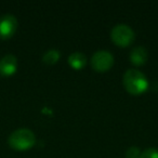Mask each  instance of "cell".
Returning a JSON list of instances; mask_svg holds the SVG:
<instances>
[{"instance_id":"6da1fadb","label":"cell","mask_w":158,"mask_h":158,"mask_svg":"<svg viewBox=\"0 0 158 158\" xmlns=\"http://www.w3.org/2000/svg\"><path fill=\"white\" fill-rule=\"evenodd\" d=\"M123 87L131 95H141L148 89V80L142 72L138 69H128L123 75Z\"/></svg>"},{"instance_id":"7a4b0ae2","label":"cell","mask_w":158,"mask_h":158,"mask_svg":"<svg viewBox=\"0 0 158 158\" xmlns=\"http://www.w3.org/2000/svg\"><path fill=\"white\" fill-rule=\"evenodd\" d=\"M8 143L10 147L15 151H27L35 145L36 136L31 130L27 128H21L10 134Z\"/></svg>"},{"instance_id":"3957f363","label":"cell","mask_w":158,"mask_h":158,"mask_svg":"<svg viewBox=\"0 0 158 158\" xmlns=\"http://www.w3.org/2000/svg\"><path fill=\"white\" fill-rule=\"evenodd\" d=\"M134 31L130 26L126 24H118L110 31V38L112 41L116 46L126 48L129 47L134 41Z\"/></svg>"},{"instance_id":"277c9868","label":"cell","mask_w":158,"mask_h":158,"mask_svg":"<svg viewBox=\"0 0 158 158\" xmlns=\"http://www.w3.org/2000/svg\"><path fill=\"white\" fill-rule=\"evenodd\" d=\"M114 65V56L110 51H97L91 57V67L99 73H105Z\"/></svg>"},{"instance_id":"5b68a950","label":"cell","mask_w":158,"mask_h":158,"mask_svg":"<svg viewBox=\"0 0 158 158\" xmlns=\"http://www.w3.org/2000/svg\"><path fill=\"white\" fill-rule=\"evenodd\" d=\"M18 20L12 14L0 16V39H10L18 29Z\"/></svg>"},{"instance_id":"8992f818","label":"cell","mask_w":158,"mask_h":158,"mask_svg":"<svg viewBox=\"0 0 158 158\" xmlns=\"http://www.w3.org/2000/svg\"><path fill=\"white\" fill-rule=\"evenodd\" d=\"M18 69V59L13 54H7L0 59V76L10 77Z\"/></svg>"},{"instance_id":"52a82bcc","label":"cell","mask_w":158,"mask_h":158,"mask_svg":"<svg viewBox=\"0 0 158 158\" xmlns=\"http://www.w3.org/2000/svg\"><path fill=\"white\" fill-rule=\"evenodd\" d=\"M148 53L144 47H135L130 52V61L133 65L142 66L147 62Z\"/></svg>"},{"instance_id":"ba28073f","label":"cell","mask_w":158,"mask_h":158,"mask_svg":"<svg viewBox=\"0 0 158 158\" xmlns=\"http://www.w3.org/2000/svg\"><path fill=\"white\" fill-rule=\"evenodd\" d=\"M87 56L82 52H73L68 56V64L72 68L76 70H80L87 65Z\"/></svg>"},{"instance_id":"9c48e42d","label":"cell","mask_w":158,"mask_h":158,"mask_svg":"<svg viewBox=\"0 0 158 158\" xmlns=\"http://www.w3.org/2000/svg\"><path fill=\"white\" fill-rule=\"evenodd\" d=\"M60 57H61L60 51L52 49V50H49L44 53V56H42V62L47 65H54L59 62Z\"/></svg>"},{"instance_id":"30bf717a","label":"cell","mask_w":158,"mask_h":158,"mask_svg":"<svg viewBox=\"0 0 158 158\" xmlns=\"http://www.w3.org/2000/svg\"><path fill=\"white\" fill-rule=\"evenodd\" d=\"M139 158H158V149L155 147H148L140 154Z\"/></svg>"},{"instance_id":"8fae6325","label":"cell","mask_w":158,"mask_h":158,"mask_svg":"<svg viewBox=\"0 0 158 158\" xmlns=\"http://www.w3.org/2000/svg\"><path fill=\"white\" fill-rule=\"evenodd\" d=\"M141 151L136 146H130L126 151V158H139L140 157Z\"/></svg>"}]
</instances>
